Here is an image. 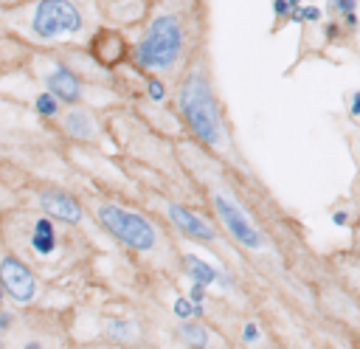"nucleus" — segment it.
<instances>
[{
    "mask_svg": "<svg viewBox=\"0 0 360 349\" xmlns=\"http://www.w3.org/2000/svg\"><path fill=\"white\" fill-rule=\"evenodd\" d=\"M180 113L188 129L208 146L222 144V121L217 110V99L202 70H191L180 87Z\"/></svg>",
    "mask_w": 360,
    "mask_h": 349,
    "instance_id": "nucleus-1",
    "label": "nucleus"
},
{
    "mask_svg": "<svg viewBox=\"0 0 360 349\" xmlns=\"http://www.w3.org/2000/svg\"><path fill=\"white\" fill-rule=\"evenodd\" d=\"M183 51V25L174 14H160L149 23L141 42L135 45V62L146 70H169L174 68Z\"/></svg>",
    "mask_w": 360,
    "mask_h": 349,
    "instance_id": "nucleus-2",
    "label": "nucleus"
},
{
    "mask_svg": "<svg viewBox=\"0 0 360 349\" xmlns=\"http://www.w3.org/2000/svg\"><path fill=\"white\" fill-rule=\"evenodd\" d=\"M96 217H98L101 228H107L118 242H124L132 250H152L158 245V234H155L152 222L135 211H127L112 203H101L96 208Z\"/></svg>",
    "mask_w": 360,
    "mask_h": 349,
    "instance_id": "nucleus-3",
    "label": "nucleus"
},
{
    "mask_svg": "<svg viewBox=\"0 0 360 349\" xmlns=\"http://www.w3.org/2000/svg\"><path fill=\"white\" fill-rule=\"evenodd\" d=\"M84 28V17L73 0H39L31 11V34L37 39H59L79 34Z\"/></svg>",
    "mask_w": 360,
    "mask_h": 349,
    "instance_id": "nucleus-4",
    "label": "nucleus"
},
{
    "mask_svg": "<svg viewBox=\"0 0 360 349\" xmlns=\"http://www.w3.org/2000/svg\"><path fill=\"white\" fill-rule=\"evenodd\" d=\"M214 211H217V217L222 220L225 231H228L242 248H248V250H262V248H264L262 231L248 220V214L242 211V205H239L236 200H231L228 194L217 191V194H214Z\"/></svg>",
    "mask_w": 360,
    "mask_h": 349,
    "instance_id": "nucleus-5",
    "label": "nucleus"
},
{
    "mask_svg": "<svg viewBox=\"0 0 360 349\" xmlns=\"http://www.w3.org/2000/svg\"><path fill=\"white\" fill-rule=\"evenodd\" d=\"M0 281H3V287H6V296H8L14 304H31V301L37 298V290H39L37 276H34V270H31L20 256H14V253H8V256L0 259Z\"/></svg>",
    "mask_w": 360,
    "mask_h": 349,
    "instance_id": "nucleus-6",
    "label": "nucleus"
},
{
    "mask_svg": "<svg viewBox=\"0 0 360 349\" xmlns=\"http://www.w3.org/2000/svg\"><path fill=\"white\" fill-rule=\"evenodd\" d=\"M37 200H39V208L48 217H53L59 222H68V225H79L82 222V205H79V200L73 194H68L62 189H42Z\"/></svg>",
    "mask_w": 360,
    "mask_h": 349,
    "instance_id": "nucleus-7",
    "label": "nucleus"
},
{
    "mask_svg": "<svg viewBox=\"0 0 360 349\" xmlns=\"http://www.w3.org/2000/svg\"><path fill=\"white\" fill-rule=\"evenodd\" d=\"M166 214H169L172 225H174V228H180L186 236L200 239V242H211V239H214V228H211L205 220H200L194 211H188L186 205L169 203V205H166Z\"/></svg>",
    "mask_w": 360,
    "mask_h": 349,
    "instance_id": "nucleus-8",
    "label": "nucleus"
},
{
    "mask_svg": "<svg viewBox=\"0 0 360 349\" xmlns=\"http://www.w3.org/2000/svg\"><path fill=\"white\" fill-rule=\"evenodd\" d=\"M45 87H48L62 104H76V101L82 99V82H79V76H76L70 68H65V65H56V68L45 76Z\"/></svg>",
    "mask_w": 360,
    "mask_h": 349,
    "instance_id": "nucleus-9",
    "label": "nucleus"
},
{
    "mask_svg": "<svg viewBox=\"0 0 360 349\" xmlns=\"http://www.w3.org/2000/svg\"><path fill=\"white\" fill-rule=\"evenodd\" d=\"M28 245L34 253L39 256H51L56 250V225H53V217H37L34 225H31V236H28Z\"/></svg>",
    "mask_w": 360,
    "mask_h": 349,
    "instance_id": "nucleus-10",
    "label": "nucleus"
},
{
    "mask_svg": "<svg viewBox=\"0 0 360 349\" xmlns=\"http://www.w3.org/2000/svg\"><path fill=\"white\" fill-rule=\"evenodd\" d=\"M183 265H186V276L191 279V281H197V284H205V287H211V284H231V279L228 276H222L219 270H214L208 262H202L200 256H194V253H186L183 256Z\"/></svg>",
    "mask_w": 360,
    "mask_h": 349,
    "instance_id": "nucleus-11",
    "label": "nucleus"
},
{
    "mask_svg": "<svg viewBox=\"0 0 360 349\" xmlns=\"http://www.w3.org/2000/svg\"><path fill=\"white\" fill-rule=\"evenodd\" d=\"M62 124H65V132H68L70 138H76V141H90V138H96V121L90 118V113L70 110Z\"/></svg>",
    "mask_w": 360,
    "mask_h": 349,
    "instance_id": "nucleus-12",
    "label": "nucleus"
},
{
    "mask_svg": "<svg viewBox=\"0 0 360 349\" xmlns=\"http://www.w3.org/2000/svg\"><path fill=\"white\" fill-rule=\"evenodd\" d=\"M177 335H180V341L188 343V346H208V329H205L202 324L191 321V318H186V321L177 326Z\"/></svg>",
    "mask_w": 360,
    "mask_h": 349,
    "instance_id": "nucleus-13",
    "label": "nucleus"
},
{
    "mask_svg": "<svg viewBox=\"0 0 360 349\" xmlns=\"http://www.w3.org/2000/svg\"><path fill=\"white\" fill-rule=\"evenodd\" d=\"M59 99L51 93V90H45V93H39L37 99H34V110H37V115H42V118H56L59 115Z\"/></svg>",
    "mask_w": 360,
    "mask_h": 349,
    "instance_id": "nucleus-14",
    "label": "nucleus"
},
{
    "mask_svg": "<svg viewBox=\"0 0 360 349\" xmlns=\"http://www.w3.org/2000/svg\"><path fill=\"white\" fill-rule=\"evenodd\" d=\"M107 335H110L112 341H129V338L135 335V326H132L127 318H112V321L107 324Z\"/></svg>",
    "mask_w": 360,
    "mask_h": 349,
    "instance_id": "nucleus-15",
    "label": "nucleus"
},
{
    "mask_svg": "<svg viewBox=\"0 0 360 349\" xmlns=\"http://www.w3.org/2000/svg\"><path fill=\"white\" fill-rule=\"evenodd\" d=\"M172 310H174V315H177V318H183V321H186V318H194V301H191V298H183V296H180V298H174Z\"/></svg>",
    "mask_w": 360,
    "mask_h": 349,
    "instance_id": "nucleus-16",
    "label": "nucleus"
},
{
    "mask_svg": "<svg viewBox=\"0 0 360 349\" xmlns=\"http://www.w3.org/2000/svg\"><path fill=\"white\" fill-rule=\"evenodd\" d=\"M326 8H329L332 14H349V11L357 8V0H329Z\"/></svg>",
    "mask_w": 360,
    "mask_h": 349,
    "instance_id": "nucleus-17",
    "label": "nucleus"
},
{
    "mask_svg": "<svg viewBox=\"0 0 360 349\" xmlns=\"http://www.w3.org/2000/svg\"><path fill=\"white\" fill-rule=\"evenodd\" d=\"M146 96H149L152 101H163V99H166V87H163V82L149 79V82H146Z\"/></svg>",
    "mask_w": 360,
    "mask_h": 349,
    "instance_id": "nucleus-18",
    "label": "nucleus"
},
{
    "mask_svg": "<svg viewBox=\"0 0 360 349\" xmlns=\"http://www.w3.org/2000/svg\"><path fill=\"white\" fill-rule=\"evenodd\" d=\"M259 338H262L259 326H256L253 321H248V324H245V329H242V341H245V343H259Z\"/></svg>",
    "mask_w": 360,
    "mask_h": 349,
    "instance_id": "nucleus-19",
    "label": "nucleus"
},
{
    "mask_svg": "<svg viewBox=\"0 0 360 349\" xmlns=\"http://www.w3.org/2000/svg\"><path fill=\"white\" fill-rule=\"evenodd\" d=\"M290 11H292L290 0H273V14H276V20H284V17H290Z\"/></svg>",
    "mask_w": 360,
    "mask_h": 349,
    "instance_id": "nucleus-20",
    "label": "nucleus"
},
{
    "mask_svg": "<svg viewBox=\"0 0 360 349\" xmlns=\"http://www.w3.org/2000/svg\"><path fill=\"white\" fill-rule=\"evenodd\" d=\"M188 298L194 301V304H205V284H191V290H188Z\"/></svg>",
    "mask_w": 360,
    "mask_h": 349,
    "instance_id": "nucleus-21",
    "label": "nucleus"
},
{
    "mask_svg": "<svg viewBox=\"0 0 360 349\" xmlns=\"http://www.w3.org/2000/svg\"><path fill=\"white\" fill-rule=\"evenodd\" d=\"M11 326H14V315H11V312H6V310L0 307V335H3V332H8Z\"/></svg>",
    "mask_w": 360,
    "mask_h": 349,
    "instance_id": "nucleus-22",
    "label": "nucleus"
},
{
    "mask_svg": "<svg viewBox=\"0 0 360 349\" xmlns=\"http://www.w3.org/2000/svg\"><path fill=\"white\" fill-rule=\"evenodd\" d=\"M332 222H335L338 228H343V225L349 222V214H346V211H335V214H332Z\"/></svg>",
    "mask_w": 360,
    "mask_h": 349,
    "instance_id": "nucleus-23",
    "label": "nucleus"
},
{
    "mask_svg": "<svg viewBox=\"0 0 360 349\" xmlns=\"http://www.w3.org/2000/svg\"><path fill=\"white\" fill-rule=\"evenodd\" d=\"M349 115H360V93L352 96V104H349Z\"/></svg>",
    "mask_w": 360,
    "mask_h": 349,
    "instance_id": "nucleus-24",
    "label": "nucleus"
},
{
    "mask_svg": "<svg viewBox=\"0 0 360 349\" xmlns=\"http://www.w3.org/2000/svg\"><path fill=\"white\" fill-rule=\"evenodd\" d=\"M323 34H326V39H332V37L338 34V23H326V28H323Z\"/></svg>",
    "mask_w": 360,
    "mask_h": 349,
    "instance_id": "nucleus-25",
    "label": "nucleus"
},
{
    "mask_svg": "<svg viewBox=\"0 0 360 349\" xmlns=\"http://www.w3.org/2000/svg\"><path fill=\"white\" fill-rule=\"evenodd\" d=\"M343 23H346L349 28H354V25H357V17H354V11H349V14H343Z\"/></svg>",
    "mask_w": 360,
    "mask_h": 349,
    "instance_id": "nucleus-26",
    "label": "nucleus"
},
{
    "mask_svg": "<svg viewBox=\"0 0 360 349\" xmlns=\"http://www.w3.org/2000/svg\"><path fill=\"white\" fill-rule=\"evenodd\" d=\"M3 301H6V287H3V281H0V307H3Z\"/></svg>",
    "mask_w": 360,
    "mask_h": 349,
    "instance_id": "nucleus-27",
    "label": "nucleus"
},
{
    "mask_svg": "<svg viewBox=\"0 0 360 349\" xmlns=\"http://www.w3.org/2000/svg\"><path fill=\"white\" fill-rule=\"evenodd\" d=\"M0 346H3V335H0Z\"/></svg>",
    "mask_w": 360,
    "mask_h": 349,
    "instance_id": "nucleus-28",
    "label": "nucleus"
}]
</instances>
